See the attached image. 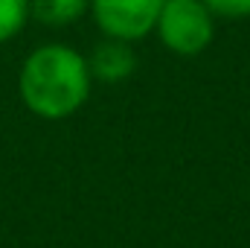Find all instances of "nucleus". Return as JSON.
<instances>
[{
	"instance_id": "1",
	"label": "nucleus",
	"mask_w": 250,
	"mask_h": 248,
	"mask_svg": "<svg viewBox=\"0 0 250 248\" xmlns=\"http://www.w3.org/2000/svg\"><path fill=\"white\" fill-rule=\"evenodd\" d=\"M90 64L70 44H41L18 70V94L29 114L41 120H67L90 97Z\"/></svg>"
},
{
	"instance_id": "2",
	"label": "nucleus",
	"mask_w": 250,
	"mask_h": 248,
	"mask_svg": "<svg viewBox=\"0 0 250 248\" xmlns=\"http://www.w3.org/2000/svg\"><path fill=\"white\" fill-rule=\"evenodd\" d=\"M154 32L175 56H201L215 38V18L201 0H166Z\"/></svg>"
},
{
	"instance_id": "3",
	"label": "nucleus",
	"mask_w": 250,
	"mask_h": 248,
	"mask_svg": "<svg viewBox=\"0 0 250 248\" xmlns=\"http://www.w3.org/2000/svg\"><path fill=\"white\" fill-rule=\"evenodd\" d=\"M166 0H90V15L105 38L137 41L154 32Z\"/></svg>"
},
{
	"instance_id": "4",
	"label": "nucleus",
	"mask_w": 250,
	"mask_h": 248,
	"mask_svg": "<svg viewBox=\"0 0 250 248\" xmlns=\"http://www.w3.org/2000/svg\"><path fill=\"white\" fill-rule=\"evenodd\" d=\"M87 64H90V76L99 82H125L137 70V53L131 41L105 38L93 47V53L87 56Z\"/></svg>"
},
{
	"instance_id": "5",
	"label": "nucleus",
	"mask_w": 250,
	"mask_h": 248,
	"mask_svg": "<svg viewBox=\"0 0 250 248\" xmlns=\"http://www.w3.org/2000/svg\"><path fill=\"white\" fill-rule=\"evenodd\" d=\"M90 12V0H29V18L41 26L64 29Z\"/></svg>"
},
{
	"instance_id": "6",
	"label": "nucleus",
	"mask_w": 250,
	"mask_h": 248,
	"mask_svg": "<svg viewBox=\"0 0 250 248\" xmlns=\"http://www.w3.org/2000/svg\"><path fill=\"white\" fill-rule=\"evenodd\" d=\"M29 24V0H0V44L12 41Z\"/></svg>"
},
{
	"instance_id": "7",
	"label": "nucleus",
	"mask_w": 250,
	"mask_h": 248,
	"mask_svg": "<svg viewBox=\"0 0 250 248\" xmlns=\"http://www.w3.org/2000/svg\"><path fill=\"white\" fill-rule=\"evenodd\" d=\"M212 18H230V21H239V18H250V0H201Z\"/></svg>"
}]
</instances>
